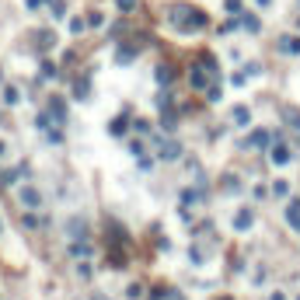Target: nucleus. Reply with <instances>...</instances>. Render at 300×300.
Returning a JSON list of instances; mask_svg holds the SVG:
<instances>
[{
  "label": "nucleus",
  "instance_id": "f257e3e1",
  "mask_svg": "<svg viewBox=\"0 0 300 300\" xmlns=\"http://www.w3.org/2000/svg\"><path fill=\"white\" fill-rule=\"evenodd\" d=\"M272 161H276V164H286V161H290V154H286V147H283V143L272 150Z\"/></svg>",
  "mask_w": 300,
  "mask_h": 300
},
{
  "label": "nucleus",
  "instance_id": "7ed1b4c3",
  "mask_svg": "<svg viewBox=\"0 0 300 300\" xmlns=\"http://www.w3.org/2000/svg\"><path fill=\"white\" fill-rule=\"evenodd\" d=\"M283 49H293V53H300V39H290V42H283Z\"/></svg>",
  "mask_w": 300,
  "mask_h": 300
},
{
  "label": "nucleus",
  "instance_id": "f03ea898",
  "mask_svg": "<svg viewBox=\"0 0 300 300\" xmlns=\"http://www.w3.org/2000/svg\"><path fill=\"white\" fill-rule=\"evenodd\" d=\"M192 84H196V88H206V81H203V70H192Z\"/></svg>",
  "mask_w": 300,
  "mask_h": 300
},
{
  "label": "nucleus",
  "instance_id": "20e7f679",
  "mask_svg": "<svg viewBox=\"0 0 300 300\" xmlns=\"http://www.w3.org/2000/svg\"><path fill=\"white\" fill-rule=\"evenodd\" d=\"M119 7H122V11H129V7H133V0H119Z\"/></svg>",
  "mask_w": 300,
  "mask_h": 300
}]
</instances>
